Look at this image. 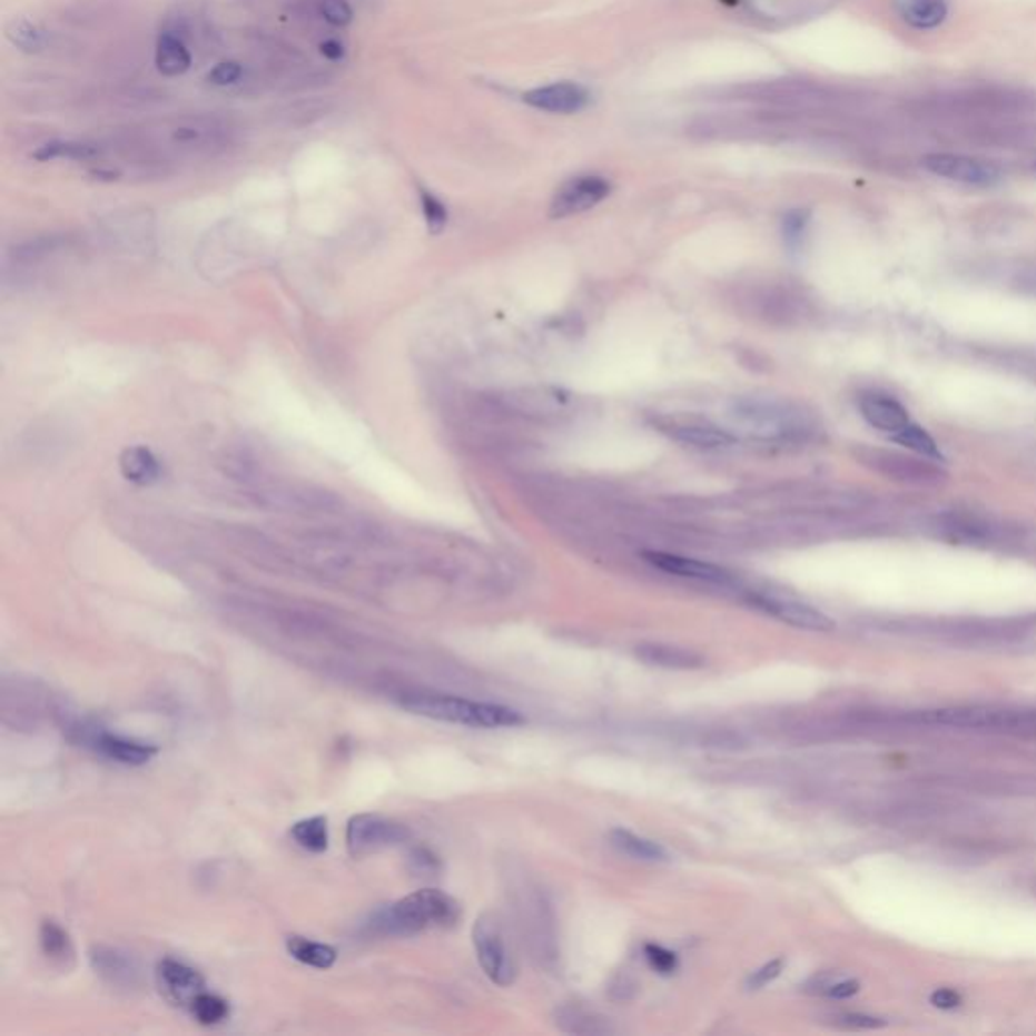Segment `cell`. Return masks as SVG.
Segmentation results:
<instances>
[{
	"mask_svg": "<svg viewBox=\"0 0 1036 1036\" xmlns=\"http://www.w3.org/2000/svg\"><path fill=\"white\" fill-rule=\"evenodd\" d=\"M91 966L96 974L116 988H135L138 984V966L128 954L114 947H93Z\"/></svg>",
	"mask_w": 1036,
	"mask_h": 1036,
	"instance_id": "19",
	"label": "cell"
},
{
	"mask_svg": "<svg viewBox=\"0 0 1036 1036\" xmlns=\"http://www.w3.org/2000/svg\"><path fill=\"white\" fill-rule=\"evenodd\" d=\"M286 949L292 958L300 961L304 966H310L316 969H328L335 966L336 949L335 947L318 944L308 937L290 936L286 939Z\"/></svg>",
	"mask_w": 1036,
	"mask_h": 1036,
	"instance_id": "26",
	"label": "cell"
},
{
	"mask_svg": "<svg viewBox=\"0 0 1036 1036\" xmlns=\"http://www.w3.org/2000/svg\"><path fill=\"white\" fill-rule=\"evenodd\" d=\"M91 741H93V747L100 751L103 758L118 761L122 766H145L158 753L155 746H146V743H138V741L126 739V737L103 733V731H98L96 736L91 737Z\"/></svg>",
	"mask_w": 1036,
	"mask_h": 1036,
	"instance_id": "20",
	"label": "cell"
},
{
	"mask_svg": "<svg viewBox=\"0 0 1036 1036\" xmlns=\"http://www.w3.org/2000/svg\"><path fill=\"white\" fill-rule=\"evenodd\" d=\"M402 707L412 711L413 714H422L427 719L480 727V729L519 727L524 723L523 714L509 707L468 701V699L450 697V694H434V692H407L403 694Z\"/></svg>",
	"mask_w": 1036,
	"mask_h": 1036,
	"instance_id": "3",
	"label": "cell"
},
{
	"mask_svg": "<svg viewBox=\"0 0 1036 1036\" xmlns=\"http://www.w3.org/2000/svg\"><path fill=\"white\" fill-rule=\"evenodd\" d=\"M644 956H647L650 968L657 969L662 976H670L679 968V958L674 951L667 947L657 946V944H647L644 946Z\"/></svg>",
	"mask_w": 1036,
	"mask_h": 1036,
	"instance_id": "35",
	"label": "cell"
},
{
	"mask_svg": "<svg viewBox=\"0 0 1036 1036\" xmlns=\"http://www.w3.org/2000/svg\"><path fill=\"white\" fill-rule=\"evenodd\" d=\"M924 167L936 177L971 187H991L1000 180V170L991 162L961 155H929L924 158Z\"/></svg>",
	"mask_w": 1036,
	"mask_h": 1036,
	"instance_id": "9",
	"label": "cell"
},
{
	"mask_svg": "<svg viewBox=\"0 0 1036 1036\" xmlns=\"http://www.w3.org/2000/svg\"><path fill=\"white\" fill-rule=\"evenodd\" d=\"M858 990H860V984H858L857 980H842L835 981V984H828V986H826L825 994L826 996H830V998L845 1000V998L855 996Z\"/></svg>",
	"mask_w": 1036,
	"mask_h": 1036,
	"instance_id": "39",
	"label": "cell"
},
{
	"mask_svg": "<svg viewBox=\"0 0 1036 1036\" xmlns=\"http://www.w3.org/2000/svg\"><path fill=\"white\" fill-rule=\"evenodd\" d=\"M892 440H895L897 444L907 447V450L915 452L917 456L929 457V460H936V462H944V454H941V450L937 446L936 440L927 434L924 427H919V425H907L899 434L892 435Z\"/></svg>",
	"mask_w": 1036,
	"mask_h": 1036,
	"instance_id": "30",
	"label": "cell"
},
{
	"mask_svg": "<svg viewBox=\"0 0 1036 1036\" xmlns=\"http://www.w3.org/2000/svg\"><path fill=\"white\" fill-rule=\"evenodd\" d=\"M660 427L672 440H677L684 446L714 450V447L731 446L736 442V435L731 434L729 430H724V427L713 424V422H707V420H697V417L670 420V422L660 424Z\"/></svg>",
	"mask_w": 1036,
	"mask_h": 1036,
	"instance_id": "14",
	"label": "cell"
},
{
	"mask_svg": "<svg viewBox=\"0 0 1036 1036\" xmlns=\"http://www.w3.org/2000/svg\"><path fill=\"white\" fill-rule=\"evenodd\" d=\"M120 470H122L124 478L140 484V486H150L162 476L160 462L145 446L124 450L122 457H120Z\"/></svg>",
	"mask_w": 1036,
	"mask_h": 1036,
	"instance_id": "23",
	"label": "cell"
},
{
	"mask_svg": "<svg viewBox=\"0 0 1036 1036\" xmlns=\"http://www.w3.org/2000/svg\"><path fill=\"white\" fill-rule=\"evenodd\" d=\"M155 66L165 78H180L193 68V53L177 29H162L155 43Z\"/></svg>",
	"mask_w": 1036,
	"mask_h": 1036,
	"instance_id": "18",
	"label": "cell"
},
{
	"mask_svg": "<svg viewBox=\"0 0 1036 1036\" xmlns=\"http://www.w3.org/2000/svg\"><path fill=\"white\" fill-rule=\"evenodd\" d=\"M729 415L739 432L758 442H802L816 430L812 415L800 405L771 397H741Z\"/></svg>",
	"mask_w": 1036,
	"mask_h": 1036,
	"instance_id": "2",
	"label": "cell"
},
{
	"mask_svg": "<svg viewBox=\"0 0 1036 1036\" xmlns=\"http://www.w3.org/2000/svg\"><path fill=\"white\" fill-rule=\"evenodd\" d=\"M840 1023L852 1026V1028H879V1026L885 1025L880 1018L867 1016V1014H842Z\"/></svg>",
	"mask_w": 1036,
	"mask_h": 1036,
	"instance_id": "41",
	"label": "cell"
},
{
	"mask_svg": "<svg viewBox=\"0 0 1036 1036\" xmlns=\"http://www.w3.org/2000/svg\"><path fill=\"white\" fill-rule=\"evenodd\" d=\"M412 865L413 870H415V872H422V875H432V872L440 869L437 858H435L432 852L424 850V848H420V850L413 852Z\"/></svg>",
	"mask_w": 1036,
	"mask_h": 1036,
	"instance_id": "38",
	"label": "cell"
},
{
	"mask_svg": "<svg viewBox=\"0 0 1036 1036\" xmlns=\"http://www.w3.org/2000/svg\"><path fill=\"white\" fill-rule=\"evenodd\" d=\"M290 835L302 848L324 852L328 848V820L324 816L306 818L292 826Z\"/></svg>",
	"mask_w": 1036,
	"mask_h": 1036,
	"instance_id": "28",
	"label": "cell"
},
{
	"mask_svg": "<svg viewBox=\"0 0 1036 1036\" xmlns=\"http://www.w3.org/2000/svg\"><path fill=\"white\" fill-rule=\"evenodd\" d=\"M927 723L947 724V727H961V729H990L1003 733H1025L1028 729H1036L1035 714L1025 711H1008V709H991V707H956V709H939L929 711L921 717Z\"/></svg>",
	"mask_w": 1036,
	"mask_h": 1036,
	"instance_id": "4",
	"label": "cell"
},
{
	"mask_svg": "<svg viewBox=\"0 0 1036 1036\" xmlns=\"http://www.w3.org/2000/svg\"><path fill=\"white\" fill-rule=\"evenodd\" d=\"M170 142L182 150L211 152L224 148L231 138V128L217 118H185L170 130Z\"/></svg>",
	"mask_w": 1036,
	"mask_h": 1036,
	"instance_id": "12",
	"label": "cell"
},
{
	"mask_svg": "<svg viewBox=\"0 0 1036 1036\" xmlns=\"http://www.w3.org/2000/svg\"><path fill=\"white\" fill-rule=\"evenodd\" d=\"M610 190L612 185L598 175L573 177L559 187L549 213L553 219H565L571 215L590 211L610 195Z\"/></svg>",
	"mask_w": 1036,
	"mask_h": 1036,
	"instance_id": "8",
	"label": "cell"
},
{
	"mask_svg": "<svg viewBox=\"0 0 1036 1036\" xmlns=\"http://www.w3.org/2000/svg\"><path fill=\"white\" fill-rule=\"evenodd\" d=\"M257 504L288 513H333L338 509L335 496L323 491L298 489V486H269L254 494Z\"/></svg>",
	"mask_w": 1036,
	"mask_h": 1036,
	"instance_id": "11",
	"label": "cell"
},
{
	"mask_svg": "<svg viewBox=\"0 0 1036 1036\" xmlns=\"http://www.w3.org/2000/svg\"><path fill=\"white\" fill-rule=\"evenodd\" d=\"M158 981L168 998L185 1008H190L193 1000L205 991L201 974L177 959H162L158 964Z\"/></svg>",
	"mask_w": 1036,
	"mask_h": 1036,
	"instance_id": "16",
	"label": "cell"
},
{
	"mask_svg": "<svg viewBox=\"0 0 1036 1036\" xmlns=\"http://www.w3.org/2000/svg\"><path fill=\"white\" fill-rule=\"evenodd\" d=\"M412 832L405 826L377 813H358L346 826V848L353 858H365L385 848L399 847Z\"/></svg>",
	"mask_w": 1036,
	"mask_h": 1036,
	"instance_id": "6",
	"label": "cell"
},
{
	"mask_svg": "<svg viewBox=\"0 0 1036 1036\" xmlns=\"http://www.w3.org/2000/svg\"><path fill=\"white\" fill-rule=\"evenodd\" d=\"M862 464L870 470L879 472L885 478L897 480L902 484H917V486H934L946 480V472L939 468L936 460L929 457H915L889 452V450H862L860 452Z\"/></svg>",
	"mask_w": 1036,
	"mask_h": 1036,
	"instance_id": "7",
	"label": "cell"
},
{
	"mask_svg": "<svg viewBox=\"0 0 1036 1036\" xmlns=\"http://www.w3.org/2000/svg\"><path fill=\"white\" fill-rule=\"evenodd\" d=\"M247 78V68L241 63V61H221L217 63L215 68L209 69L207 73V83H211L215 88H234V86H239L244 83Z\"/></svg>",
	"mask_w": 1036,
	"mask_h": 1036,
	"instance_id": "33",
	"label": "cell"
},
{
	"mask_svg": "<svg viewBox=\"0 0 1036 1036\" xmlns=\"http://www.w3.org/2000/svg\"><path fill=\"white\" fill-rule=\"evenodd\" d=\"M460 902L447 892L422 889L391 902L371 917L368 929L375 936L410 937L427 929H446L457 924Z\"/></svg>",
	"mask_w": 1036,
	"mask_h": 1036,
	"instance_id": "1",
	"label": "cell"
},
{
	"mask_svg": "<svg viewBox=\"0 0 1036 1036\" xmlns=\"http://www.w3.org/2000/svg\"><path fill=\"white\" fill-rule=\"evenodd\" d=\"M310 11L323 23L330 24L335 29H346L355 21V11L348 0H313Z\"/></svg>",
	"mask_w": 1036,
	"mask_h": 1036,
	"instance_id": "32",
	"label": "cell"
},
{
	"mask_svg": "<svg viewBox=\"0 0 1036 1036\" xmlns=\"http://www.w3.org/2000/svg\"><path fill=\"white\" fill-rule=\"evenodd\" d=\"M320 53H323L324 59L333 61V63H338L343 61L346 57V47L345 43H341L336 37H328L324 39L320 43Z\"/></svg>",
	"mask_w": 1036,
	"mask_h": 1036,
	"instance_id": "40",
	"label": "cell"
},
{
	"mask_svg": "<svg viewBox=\"0 0 1036 1036\" xmlns=\"http://www.w3.org/2000/svg\"><path fill=\"white\" fill-rule=\"evenodd\" d=\"M751 602L756 603L759 610L771 613L773 618H778L786 624L796 625L802 630H812V632L835 630V622L825 612L796 598L778 595V593H759L751 598Z\"/></svg>",
	"mask_w": 1036,
	"mask_h": 1036,
	"instance_id": "10",
	"label": "cell"
},
{
	"mask_svg": "<svg viewBox=\"0 0 1036 1036\" xmlns=\"http://www.w3.org/2000/svg\"><path fill=\"white\" fill-rule=\"evenodd\" d=\"M420 205L424 213L425 224L432 234H440L447 224V209L444 203L430 190L420 189Z\"/></svg>",
	"mask_w": 1036,
	"mask_h": 1036,
	"instance_id": "34",
	"label": "cell"
},
{
	"mask_svg": "<svg viewBox=\"0 0 1036 1036\" xmlns=\"http://www.w3.org/2000/svg\"><path fill=\"white\" fill-rule=\"evenodd\" d=\"M858 407H860L862 417L872 427H877L885 434H891V437L911 424L909 413L902 407L901 403L892 399L889 395H882V393H865L858 399Z\"/></svg>",
	"mask_w": 1036,
	"mask_h": 1036,
	"instance_id": "17",
	"label": "cell"
},
{
	"mask_svg": "<svg viewBox=\"0 0 1036 1036\" xmlns=\"http://www.w3.org/2000/svg\"><path fill=\"white\" fill-rule=\"evenodd\" d=\"M644 559L652 568L660 569L670 575L684 578V580L704 581V583H714V585H727L733 578L727 569L707 563L701 559L684 558V555H674V553H662V551H648Z\"/></svg>",
	"mask_w": 1036,
	"mask_h": 1036,
	"instance_id": "13",
	"label": "cell"
},
{
	"mask_svg": "<svg viewBox=\"0 0 1036 1036\" xmlns=\"http://www.w3.org/2000/svg\"><path fill=\"white\" fill-rule=\"evenodd\" d=\"M4 37L23 53H43L53 46V37L41 24L29 19H12L4 27Z\"/></svg>",
	"mask_w": 1036,
	"mask_h": 1036,
	"instance_id": "24",
	"label": "cell"
},
{
	"mask_svg": "<svg viewBox=\"0 0 1036 1036\" xmlns=\"http://www.w3.org/2000/svg\"><path fill=\"white\" fill-rule=\"evenodd\" d=\"M590 101V93L580 83L571 81H559L543 88L526 91L524 93V103L531 108L541 110V112L551 114H575L581 112Z\"/></svg>",
	"mask_w": 1036,
	"mask_h": 1036,
	"instance_id": "15",
	"label": "cell"
},
{
	"mask_svg": "<svg viewBox=\"0 0 1036 1036\" xmlns=\"http://www.w3.org/2000/svg\"><path fill=\"white\" fill-rule=\"evenodd\" d=\"M929 1003L934 1004L939 1010H954V1008H959L964 1000H961L959 991L951 990V988H939L929 996Z\"/></svg>",
	"mask_w": 1036,
	"mask_h": 1036,
	"instance_id": "37",
	"label": "cell"
},
{
	"mask_svg": "<svg viewBox=\"0 0 1036 1036\" xmlns=\"http://www.w3.org/2000/svg\"><path fill=\"white\" fill-rule=\"evenodd\" d=\"M189 1010L190 1014L195 1016L197 1023H201V1025L205 1026H213L227 1020V1016H229V1004L225 1003L221 996L209 994V991L205 990L193 1000Z\"/></svg>",
	"mask_w": 1036,
	"mask_h": 1036,
	"instance_id": "31",
	"label": "cell"
},
{
	"mask_svg": "<svg viewBox=\"0 0 1036 1036\" xmlns=\"http://www.w3.org/2000/svg\"><path fill=\"white\" fill-rule=\"evenodd\" d=\"M635 657L648 667L670 670H694L704 667V658L687 648L669 647V644H640L635 648Z\"/></svg>",
	"mask_w": 1036,
	"mask_h": 1036,
	"instance_id": "21",
	"label": "cell"
},
{
	"mask_svg": "<svg viewBox=\"0 0 1036 1036\" xmlns=\"http://www.w3.org/2000/svg\"><path fill=\"white\" fill-rule=\"evenodd\" d=\"M610 840L620 852H624L628 857L638 858V860L654 862V860H664L667 858V852L660 845L648 840V838H642V836L634 835L630 830H624V828L612 830Z\"/></svg>",
	"mask_w": 1036,
	"mask_h": 1036,
	"instance_id": "27",
	"label": "cell"
},
{
	"mask_svg": "<svg viewBox=\"0 0 1036 1036\" xmlns=\"http://www.w3.org/2000/svg\"><path fill=\"white\" fill-rule=\"evenodd\" d=\"M474 949L484 974L499 986H511L516 978V964L504 941L501 921L494 914H482L472 929Z\"/></svg>",
	"mask_w": 1036,
	"mask_h": 1036,
	"instance_id": "5",
	"label": "cell"
},
{
	"mask_svg": "<svg viewBox=\"0 0 1036 1036\" xmlns=\"http://www.w3.org/2000/svg\"><path fill=\"white\" fill-rule=\"evenodd\" d=\"M947 0H899L902 21L915 29H936L946 21Z\"/></svg>",
	"mask_w": 1036,
	"mask_h": 1036,
	"instance_id": "25",
	"label": "cell"
},
{
	"mask_svg": "<svg viewBox=\"0 0 1036 1036\" xmlns=\"http://www.w3.org/2000/svg\"><path fill=\"white\" fill-rule=\"evenodd\" d=\"M1020 288H1023L1025 292H1028V294L1036 296V274H1030V276L1020 278Z\"/></svg>",
	"mask_w": 1036,
	"mask_h": 1036,
	"instance_id": "42",
	"label": "cell"
},
{
	"mask_svg": "<svg viewBox=\"0 0 1036 1036\" xmlns=\"http://www.w3.org/2000/svg\"><path fill=\"white\" fill-rule=\"evenodd\" d=\"M39 944H41V949H43L47 958L53 959V961L66 964L68 959L73 958V946H71L68 931L63 927H59L56 921H46V924L41 925Z\"/></svg>",
	"mask_w": 1036,
	"mask_h": 1036,
	"instance_id": "29",
	"label": "cell"
},
{
	"mask_svg": "<svg viewBox=\"0 0 1036 1036\" xmlns=\"http://www.w3.org/2000/svg\"><path fill=\"white\" fill-rule=\"evenodd\" d=\"M783 969V959H771L766 966H761L758 971H753L749 978H747V988L749 990H761L766 988L768 984L776 980Z\"/></svg>",
	"mask_w": 1036,
	"mask_h": 1036,
	"instance_id": "36",
	"label": "cell"
},
{
	"mask_svg": "<svg viewBox=\"0 0 1036 1036\" xmlns=\"http://www.w3.org/2000/svg\"><path fill=\"white\" fill-rule=\"evenodd\" d=\"M103 157V146L88 140H51L39 146L31 158L39 162L49 160H76V162H90Z\"/></svg>",
	"mask_w": 1036,
	"mask_h": 1036,
	"instance_id": "22",
	"label": "cell"
}]
</instances>
